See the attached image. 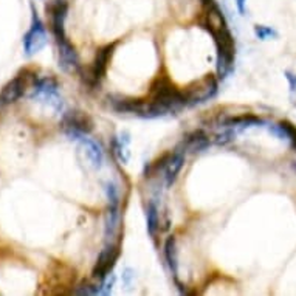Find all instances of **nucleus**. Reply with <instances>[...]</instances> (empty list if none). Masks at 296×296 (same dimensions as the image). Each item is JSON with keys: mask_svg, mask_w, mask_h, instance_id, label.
Returning a JSON list of instances; mask_svg holds the SVG:
<instances>
[{"mask_svg": "<svg viewBox=\"0 0 296 296\" xmlns=\"http://www.w3.org/2000/svg\"><path fill=\"white\" fill-rule=\"evenodd\" d=\"M28 72H22L19 73L18 76L14 78V80H11L2 90V93H0V102L2 104H11V102H16L18 101L24 93H25V88L28 86V76H26Z\"/></svg>", "mask_w": 296, "mask_h": 296, "instance_id": "nucleus-9", "label": "nucleus"}, {"mask_svg": "<svg viewBox=\"0 0 296 296\" xmlns=\"http://www.w3.org/2000/svg\"><path fill=\"white\" fill-rule=\"evenodd\" d=\"M200 2L204 4V6H205V8H210V6H212L214 4H217L216 0H200Z\"/></svg>", "mask_w": 296, "mask_h": 296, "instance_id": "nucleus-23", "label": "nucleus"}, {"mask_svg": "<svg viewBox=\"0 0 296 296\" xmlns=\"http://www.w3.org/2000/svg\"><path fill=\"white\" fill-rule=\"evenodd\" d=\"M67 12H68L67 0H50V4L46 5V14L50 16V28L56 40L67 38L64 28Z\"/></svg>", "mask_w": 296, "mask_h": 296, "instance_id": "nucleus-7", "label": "nucleus"}, {"mask_svg": "<svg viewBox=\"0 0 296 296\" xmlns=\"http://www.w3.org/2000/svg\"><path fill=\"white\" fill-rule=\"evenodd\" d=\"M149 100L164 106L169 110V114L177 112L182 107L186 106L183 92H180L166 74L157 76L152 81L150 88H149Z\"/></svg>", "mask_w": 296, "mask_h": 296, "instance_id": "nucleus-2", "label": "nucleus"}, {"mask_svg": "<svg viewBox=\"0 0 296 296\" xmlns=\"http://www.w3.org/2000/svg\"><path fill=\"white\" fill-rule=\"evenodd\" d=\"M58 50H59V66L67 72H78L80 67V58H78L76 48L72 45V42L64 38L56 40Z\"/></svg>", "mask_w": 296, "mask_h": 296, "instance_id": "nucleus-10", "label": "nucleus"}, {"mask_svg": "<svg viewBox=\"0 0 296 296\" xmlns=\"http://www.w3.org/2000/svg\"><path fill=\"white\" fill-rule=\"evenodd\" d=\"M183 163H184V154L180 152V150H174V155H172V158H170L169 164L166 166V184L170 186L178 177L180 174V170L183 168Z\"/></svg>", "mask_w": 296, "mask_h": 296, "instance_id": "nucleus-14", "label": "nucleus"}, {"mask_svg": "<svg viewBox=\"0 0 296 296\" xmlns=\"http://www.w3.org/2000/svg\"><path fill=\"white\" fill-rule=\"evenodd\" d=\"M210 144H211V140L206 135V132L202 129H197L183 138L180 148H183L184 150H190L192 154H197V152H204L205 149H208Z\"/></svg>", "mask_w": 296, "mask_h": 296, "instance_id": "nucleus-11", "label": "nucleus"}, {"mask_svg": "<svg viewBox=\"0 0 296 296\" xmlns=\"http://www.w3.org/2000/svg\"><path fill=\"white\" fill-rule=\"evenodd\" d=\"M254 33H256V36L259 38V39H262V40H266V39H268V38H278V33L273 30V28H270V26H264V25H256L254 26Z\"/></svg>", "mask_w": 296, "mask_h": 296, "instance_id": "nucleus-17", "label": "nucleus"}, {"mask_svg": "<svg viewBox=\"0 0 296 296\" xmlns=\"http://www.w3.org/2000/svg\"><path fill=\"white\" fill-rule=\"evenodd\" d=\"M146 224H148L149 236L154 238L155 234H157L158 228H160V217H158L157 206H155V204H152V202L148 205V210H146Z\"/></svg>", "mask_w": 296, "mask_h": 296, "instance_id": "nucleus-15", "label": "nucleus"}, {"mask_svg": "<svg viewBox=\"0 0 296 296\" xmlns=\"http://www.w3.org/2000/svg\"><path fill=\"white\" fill-rule=\"evenodd\" d=\"M46 42V33H45V26L38 12L33 8V22H31L30 30L26 31V34L24 36V48L25 53L30 56L33 53H38Z\"/></svg>", "mask_w": 296, "mask_h": 296, "instance_id": "nucleus-8", "label": "nucleus"}, {"mask_svg": "<svg viewBox=\"0 0 296 296\" xmlns=\"http://www.w3.org/2000/svg\"><path fill=\"white\" fill-rule=\"evenodd\" d=\"M116 45H118V40L101 46V48L96 52L95 59H93V62H92V67H90V70L87 72V78H84V81H86L88 86H92V87L100 86L101 80H102L104 74H106V72H107L108 62H110V59H112V56H114V53H115Z\"/></svg>", "mask_w": 296, "mask_h": 296, "instance_id": "nucleus-4", "label": "nucleus"}, {"mask_svg": "<svg viewBox=\"0 0 296 296\" xmlns=\"http://www.w3.org/2000/svg\"><path fill=\"white\" fill-rule=\"evenodd\" d=\"M200 25L204 30H206L214 39L216 48H217V73H219V78L224 80V78H226L231 73L232 66H234V58H236L234 39H232V34L228 30V26L214 28L205 19L200 20Z\"/></svg>", "mask_w": 296, "mask_h": 296, "instance_id": "nucleus-1", "label": "nucleus"}, {"mask_svg": "<svg viewBox=\"0 0 296 296\" xmlns=\"http://www.w3.org/2000/svg\"><path fill=\"white\" fill-rule=\"evenodd\" d=\"M120 256H121L120 244L107 245L101 252V254L98 256V260L95 264V267H93V272H92L93 278L98 279L100 282H104L107 276L114 270V267L116 266V260L120 259Z\"/></svg>", "mask_w": 296, "mask_h": 296, "instance_id": "nucleus-6", "label": "nucleus"}, {"mask_svg": "<svg viewBox=\"0 0 296 296\" xmlns=\"http://www.w3.org/2000/svg\"><path fill=\"white\" fill-rule=\"evenodd\" d=\"M60 128L66 130L67 135L81 138L93 132L95 122H93V120L87 114L80 112V110H72V112H67L64 118H62Z\"/></svg>", "mask_w": 296, "mask_h": 296, "instance_id": "nucleus-5", "label": "nucleus"}, {"mask_svg": "<svg viewBox=\"0 0 296 296\" xmlns=\"http://www.w3.org/2000/svg\"><path fill=\"white\" fill-rule=\"evenodd\" d=\"M112 149H114V154L115 157L121 162V163H126V157H122V150H124V146H122V142H120V140L116 136H114L112 140Z\"/></svg>", "mask_w": 296, "mask_h": 296, "instance_id": "nucleus-19", "label": "nucleus"}, {"mask_svg": "<svg viewBox=\"0 0 296 296\" xmlns=\"http://www.w3.org/2000/svg\"><path fill=\"white\" fill-rule=\"evenodd\" d=\"M293 169H294V170H296V162H294V163H293Z\"/></svg>", "mask_w": 296, "mask_h": 296, "instance_id": "nucleus-25", "label": "nucleus"}, {"mask_svg": "<svg viewBox=\"0 0 296 296\" xmlns=\"http://www.w3.org/2000/svg\"><path fill=\"white\" fill-rule=\"evenodd\" d=\"M81 142L87 148V154H88L90 160L93 162V164L100 168L102 164V152H101V148L95 142H92V140H88L86 136H81Z\"/></svg>", "mask_w": 296, "mask_h": 296, "instance_id": "nucleus-16", "label": "nucleus"}, {"mask_svg": "<svg viewBox=\"0 0 296 296\" xmlns=\"http://www.w3.org/2000/svg\"><path fill=\"white\" fill-rule=\"evenodd\" d=\"M266 121L262 118L246 114V115H239V116H226V118H219V126H225V128H253V126H264Z\"/></svg>", "mask_w": 296, "mask_h": 296, "instance_id": "nucleus-12", "label": "nucleus"}, {"mask_svg": "<svg viewBox=\"0 0 296 296\" xmlns=\"http://www.w3.org/2000/svg\"><path fill=\"white\" fill-rule=\"evenodd\" d=\"M232 136H234V134H232L231 130L224 132V134H220V135H217V136H216L214 143H216V144H219V146H224V144H226V143L232 142Z\"/></svg>", "mask_w": 296, "mask_h": 296, "instance_id": "nucleus-20", "label": "nucleus"}, {"mask_svg": "<svg viewBox=\"0 0 296 296\" xmlns=\"http://www.w3.org/2000/svg\"><path fill=\"white\" fill-rule=\"evenodd\" d=\"M219 92V82L214 74H206L204 80L196 81L183 92L186 106H197L214 98Z\"/></svg>", "mask_w": 296, "mask_h": 296, "instance_id": "nucleus-3", "label": "nucleus"}, {"mask_svg": "<svg viewBox=\"0 0 296 296\" xmlns=\"http://www.w3.org/2000/svg\"><path fill=\"white\" fill-rule=\"evenodd\" d=\"M284 74H286L287 81H288V84H290V90H292V92H296V74L292 73V72H288V70H286Z\"/></svg>", "mask_w": 296, "mask_h": 296, "instance_id": "nucleus-21", "label": "nucleus"}, {"mask_svg": "<svg viewBox=\"0 0 296 296\" xmlns=\"http://www.w3.org/2000/svg\"><path fill=\"white\" fill-rule=\"evenodd\" d=\"M245 4H246V0H236V5H238V10L239 12L244 16L246 12V8H245Z\"/></svg>", "mask_w": 296, "mask_h": 296, "instance_id": "nucleus-22", "label": "nucleus"}, {"mask_svg": "<svg viewBox=\"0 0 296 296\" xmlns=\"http://www.w3.org/2000/svg\"><path fill=\"white\" fill-rule=\"evenodd\" d=\"M164 259L168 262V267L176 278V282L178 281L177 274H178V260H177V239L174 236H170L164 242Z\"/></svg>", "mask_w": 296, "mask_h": 296, "instance_id": "nucleus-13", "label": "nucleus"}, {"mask_svg": "<svg viewBox=\"0 0 296 296\" xmlns=\"http://www.w3.org/2000/svg\"><path fill=\"white\" fill-rule=\"evenodd\" d=\"M107 197H108V208H118L120 197H118V191L114 184H107Z\"/></svg>", "mask_w": 296, "mask_h": 296, "instance_id": "nucleus-18", "label": "nucleus"}, {"mask_svg": "<svg viewBox=\"0 0 296 296\" xmlns=\"http://www.w3.org/2000/svg\"><path fill=\"white\" fill-rule=\"evenodd\" d=\"M290 143H292V149L296 152V140H293V142H290Z\"/></svg>", "mask_w": 296, "mask_h": 296, "instance_id": "nucleus-24", "label": "nucleus"}]
</instances>
